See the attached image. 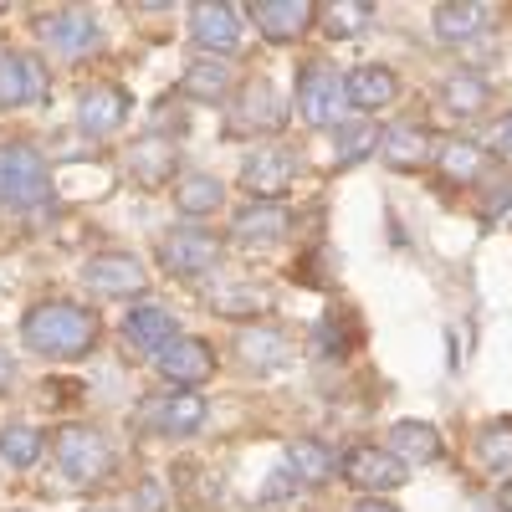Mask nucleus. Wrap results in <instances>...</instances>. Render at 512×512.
Listing matches in <instances>:
<instances>
[{"instance_id":"obj_35","label":"nucleus","mask_w":512,"mask_h":512,"mask_svg":"<svg viewBox=\"0 0 512 512\" xmlns=\"http://www.w3.org/2000/svg\"><path fill=\"white\" fill-rule=\"evenodd\" d=\"M492 149H497V154H502V159L512 164V113L492 123Z\"/></svg>"},{"instance_id":"obj_17","label":"nucleus","mask_w":512,"mask_h":512,"mask_svg":"<svg viewBox=\"0 0 512 512\" xmlns=\"http://www.w3.org/2000/svg\"><path fill=\"white\" fill-rule=\"evenodd\" d=\"M287 226H292V216H287L277 200H251V205L236 210L231 236H236L241 246H272V241L287 236Z\"/></svg>"},{"instance_id":"obj_20","label":"nucleus","mask_w":512,"mask_h":512,"mask_svg":"<svg viewBox=\"0 0 512 512\" xmlns=\"http://www.w3.org/2000/svg\"><path fill=\"white\" fill-rule=\"evenodd\" d=\"M344 93H349V103H354V108L379 113V108H390V103H395L400 82H395V72H390V67L364 62V67H354V72L344 77Z\"/></svg>"},{"instance_id":"obj_12","label":"nucleus","mask_w":512,"mask_h":512,"mask_svg":"<svg viewBox=\"0 0 512 512\" xmlns=\"http://www.w3.org/2000/svg\"><path fill=\"white\" fill-rule=\"evenodd\" d=\"M251 21H256V31H262L267 41H297V36L313 31L318 6L313 0H256Z\"/></svg>"},{"instance_id":"obj_36","label":"nucleus","mask_w":512,"mask_h":512,"mask_svg":"<svg viewBox=\"0 0 512 512\" xmlns=\"http://www.w3.org/2000/svg\"><path fill=\"white\" fill-rule=\"evenodd\" d=\"M502 210H512V180L487 190V216H502Z\"/></svg>"},{"instance_id":"obj_26","label":"nucleus","mask_w":512,"mask_h":512,"mask_svg":"<svg viewBox=\"0 0 512 512\" xmlns=\"http://www.w3.org/2000/svg\"><path fill=\"white\" fill-rule=\"evenodd\" d=\"M226 88H231V67L221 57H205V62L185 67V77H180V93L195 103H221Z\"/></svg>"},{"instance_id":"obj_34","label":"nucleus","mask_w":512,"mask_h":512,"mask_svg":"<svg viewBox=\"0 0 512 512\" xmlns=\"http://www.w3.org/2000/svg\"><path fill=\"white\" fill-rule=\"evenodd\" d=\"M210 308H216L221 318H256L267 308V292L262 287H226V292L210 297Z\"/></svg>"},{"instance_id":"obj_8","label":"nucleus","mask_w":512,"mask_h":512,"mask_svg":"<svg viewBox=\"0 0 512 512\" xmlns=\"http://www.w3.org/2000/svg\"><path fill=\"white\" fill-rule=\"evenodd\" d=\"M190 36H195L200 52L231 57L241 47V16H236V6H221V0H200V6H190Z\"/></svg>"},{"instance_id":"obj_22","label":"nucleus","mask_w":512,"mask_h":512,"mask_svg":"<svg viewBox=\"0 0 512 512\" xmlns=\"http://www.w3.org/2000/svg\"><path fill=\"white\" fill-rule=\"evenodd\" d=\"M205 395L200 390H169L164 400H154V425L164 436H190L205 425Z\"/></svg>"},{"instance_id":"obj_9","label":"nucleus","mask_w":512,"mask_h":512,"mask_svg":"<svg viewBox=\"0 0 512 512\" xmlns=\"http://www.w3.org/2000/svg\"><path fill=\"white\" fill-rule=\"evenodd\" d=\"M154 369L175 384V390H195V384H205L210 374H216V354H210L205 338H175V344H164Z\"/></svg>"},{"instance_id":"obj_3","label":"nucleus","mask_w":512,"mask_h":512,"mask_svg":"<svg viewBox=\"0 0 512 512\" xmlns=\"http://www.w3.org/2000/svg\"><path fill=\"white\" fill-rule=\"evenodd\" d=\"M52 195V169L26 144H0V205L31 210Z\"/></svg>"},{"instance_id":"obj_5","label":"nucleus","mask_w":512,"mask_h":512,"mask_svg":"<svg viewBox=\"0 0 512 512\" xmlns=\"http://www.w3.org/2000/svg\"><path fill=\"white\" fill-rule=\"evenodd\" d=\"M216 262H221V241L200 226H180L159 241V267L175 277H205Z\"/></svg>"},{"instance_id":"obj_37","label":"nucleus","mask_w":512,"mask_h":512,"mask_svg":"<svg viewBox=\"0 0 512 512\" xmlns=\"http://www.w3.org/2000/svg\"><path fill=\"white\" fill-rule=\"evenodd\" d=\"M159 502H164V487L159 482H144L139 497H134V512H159Z\"/></svg>"},{"instance_id":"obj_40","label":"nucleus","mask_w":512,"mask_h":512,"mask_svg":"<svg viewBox=\"0 0 512 512\" xmlns=\"http://www.w3.org/2000/svg\"><path fill=\"white\" fill-rule=\"evenodd\" d=\"M502 512H512V482L502 487Z\"/></svg>"},{"instance_id":"obj_33","label":"nucleus","mask_w":512,"mask_h":512,"mask_svg":"<svg viewBox=\"0 0 512 512\" xmlns=\"http://www.w3.org/2000/svg\"><path fill=\"white\" fill-rule=\"evenodd\" d=\"M477 451H482V466L497 482H512V425H487Z\"/></svg>"},{"instance_id":"obj_13","label":"nucleus","mask_w":512,"mask_h":512,"mask_svg":"<svg viewBox=\"0 0 512 512\" xmlns=\"http://www.w3.org/2000/svg\"><path fill=\"white\" fill-rule=\"evenodd\" d=\"M47 98V67L26 52H0V108H21Z\"/></svg>"},{"instance_id":"obj_10","label":"nucleus","mask_w":512,"mask_h":512,"mask_svg":"<svg viewBox=\"0 0 512 512\" xmlns=\"http://www.w3.org/2000/svg\"><path fill=\"white\" fill-rule=\"evenodd\" d=\"M82 282H88L98 297H139V292L149 287L139 256H128V251H103V256H93V262L82 267Z\"/></svg>"},{"instance_id":"obj_4","label":"nucleus","mask_w":512,"mask_h":512,"mask_svg":"<svg viewBox=\"0 0 512 512\" xmlns=\"http://www.w3.org/2000/svg\"><path fill=\"white\" fill-rule=\"evenodd\" d=\"M338 472H344L349 487L369 492V497H384V492H400L410 466L390 451V446H349L344 461H338Z\"/></svg>"},{"instance_id":"obj_38","label":"nucleus","mask_w":512,"mask_h":512,"mask_svg":"<svg viewBox=\"0 0 512 512\" xmlns=\"http://www.w3.org/2000/svg\"><path fill=\"white\" fill-rule=\"evenodd\" d=\"M354 512H395V507H390V502H379V497H364Z\"/></svg>"},{"instance_id":"obj_15","label":"nucleus","mask_w":512,"mask_h":512,"mask_svg":"<svg viewBox=\"0 0 512 512\" xmlns=\"http://www.w3.org/2000/svg\"><path fill=\"white\" fill-rule=\"evenodd\" d=\"M41 36L52 41V52L82 57V52L98 47V21H93V11H82V6H62L52 16H41Z\"/></svg>"},{"instance_id":"obj_1","label":"nucleus","mask_w":512,"mask_h":512,"mask_svg":"<svg viewBox=\"0 0 512 512\" xmlns=\"http://www.w3.org/2000/svg\"><path fill=\"white\" fill-rule=\"evenodd\" d=\"M21 338L47 359H82L98 344V318L77 303H36L21 323Z\"/></svg>"},{"instance_id":"obj_41","label":"nucleus","mask_w":512,"mask_h":512,"mask_svg":"<svg viewBox=\"0 0 512 512\" xmlns=\"http://www.w3.org/2000/svg\"><path fill=\"white\" fill-rule=\"evenodd\" d=\"M88 512H118V507H88Z\"/></svg>"},{"instance_id":"obj_6","label":"nucleus","mask_w":512,"mask_h":512,"mask_svg":"<svg viewBox=\"0 0 512 512\" xmlns=\"http://www.w3.org/2000/svg\"><path fill=\"white\" fill-rule=\"evenodd\" d=\"M287 123V103L267 77H251L231 103V134H277Z\"/></svg>"},{"instance_id":"obj_23","label":"nucleus","mask_w":512,"mask_h":512,"mask_svg":"<svg viewBox=\"0 0 512 512\" xmlns=\"http://www.w3.org/2000/svg\"><path fill=\"white\" fill-rule=\"evenodd\" d=\"M287 472L297 477V482H308V487H318V482H328L333 472H338V456L323 446V441H308V436H297V441H287Z\"/></svg>"},{"instance_id":"obj_18","label":"nucleus","mask_w":512,"mask_h":512,"mask_svg":"<svg viewBox=\"0 0 512 512\" xmlns=\"http://www.w3.org/2000/svg\"><path fill=\"white\" fill-rule=\"evenodd\" d=\"M379 154L395 169H420V164L436 159V139H431V128H420V123H390L379 134Z\"/></svg>"},{"instance_id":"obj_25","label":"nucleus","mask_w":512,"mask_h":512,"mask_svg":"<svg viewBox=\"0 0 512 512\" xmlns=\"http://www.w3.org/2000/svg\"><path fill=\"white\" fill-rule=\"evenodd\" d=\"M236 354H241L251 369H282V364L292 359V344H287L277 328H241Z\"/></svg>"},{"instance_id":"obj_31","label":"nucleus","mask_w":512,"mask_h":512,"mask_svg":"<svg viewBox=\"0 0 512 512\" xmlns=\"http://www.w3.org/2000/svg\"><path fill=\"white\" fill-rule=\"evenodd\" d=\"M379 149V128L374 123H338L333 128V159L338 164H359Z\"/></svg>"},{"instance_id":"obj_7","label":"nucleus","mask_w":512,"mask_h":512,"mask_svg":"<svg viewBox=\"0 0 512 512\" xmlns=\"http://www.w3.org/2000/svg\"><path fill=\"white\" fill-rule=\"evenodd\" d=\"M344 103H349V93H344V77L333 67H308L303 82H297V113H303L308 128H338Z\"/></svg>"},{"instance_id":"obj_14","label":"nucleus","mask_w":512,"mask_h":512,"mask_svg":"<svg viewBox=\"0 0 512 512\" xmlns=\"http://www.w3.org/2000/svg\"><path fill=\"white\" fill-rule=\"evenodd\" d=\"M128 113H134V98H128V88H113V82H103V88L82 93V103H77V128H82V134H93V139H103V134H118Z\"/></svg>"},{"instance_id":"obj_11","label":"nucleus","mask_w":512,"mask_h":512,"mask_svg":"<svg viewBox=\"0 0 512 512\" xmlns=\"http://www.w3.org/2000/svg\"><path fill=\"white\" fill-rule=\"evenodd\" d=\"M292 180H297V159L287 149H256L241 164V185L251 190V200H277L292 190Z\"/></svg>"},{"instance_id":"obj_29","label":"nucleus","mask_w":512,"mask_h":512,"mask_svg":"<svg viewBox=\"0 0 512 512\" xmlns=\"http://www.w3.org/2000/svg\"><path fill=\"white\" fill-rule=\"evenodd\" d=\"M436 164H441L446 180L466 185V180L482 175V149H477L472 139H446V144H436Z\"/></svg>"},{"instance_id":"obj_19","label":"nucleus","mask_w":512,"mask_h":512,"mask_svg":"<svg viewBox=\"0 0 512 512\" xmlns=\"http://www.w3.org/2000/svg\"><path fill=\"white\" fill-rule=\"evenodd\" d=\"M123 338L134 349H149V354H159L164 344H175V313L169 308H159V303H139V308H128L123 313Z\"/></svg>"},{"instance_id":"obj_30","label":"nucleus","mask_w":512,"mask_h":512,"mask_svg":"<svg viewBox=\"0 0 512 512\" xmlns=\"http://www.w3.org/2000/svg\"><path fill=\"white\" fill-rule=\"evenodd\" d=\"M0 461H6L11 472H31L41 461V431H31V425H6V431H0Z\"/></svg>"},{"instance_id":"obj_16","label":"nucleus","mask_w":512,"mask_h":512,"mask_svg":"<svg viewBox=\"0 0 512 512\" xmlns=\"http://www.w3.org/2000/svg\"><path fill=\"white\" fill-rule=\"evenodd\" d=\"M497 6H482V0H446L436 6V36L446 47H461V41H477L482 31H492Z\"/></svg>"},{"instance_id":"obj_32","label":"nucleus","mask_w":512,"mask_h":512,"mask_svg":"<svg viewBox=\"0 0 512 512\" xmlns=\"http://www.w3.org/2000/svg\"><path fill=\"white\" fill-rule=\"evenodd\" d=\"M318 16H323L328 36H359V31H369L374 6H364V0H333V6H318Z\"/></svg>"},{"instance_id":"obj_2","label":"nucleus","mask_w":512,"mask_h":512,"mask_svg":"<svg viewBox=\"0 0 512 512\" xmlns=\"http://www.w3.org/2000/svg\"><path fill=\"white\" fill-rule=\"evenodd\" d=\"M52 441H57L52 446L57 466L72 487H98L113 472V446L103 441V431H93V425H62Z\"/></svg>"},{"instance_id":"obj_27","label":"nucleus","mask_w":512,"mask_h":512,"mask_svg":"<svg viewBox=\"0 0 512 512\" xmlns=\"http://www.w3.org/2000/svg\"><path fill=\"white\" fill-rule=\"evenodd\" d=\"M221 200H226V185H221L216 175H185V180L175 185V210H180V216H190V221L210 216Z\"/></svg>"},{"instance_id":"obj_24","label":"nucleus","mask_w":512,"mask_h":512,"mask_svg":"<svg viewBox=\"0 0 512 512\" xmlns=\"http://www.w3.org/2000/svg\"><path fill=\"white\" fill-rule=\"evenodd\" d=\"M390 451L410 466V461H420V466H431L436 456H441V431L436 425H425V420H400L395 431H390Z\"/></svg>"},{"instance_id":"obj_28","label":"nucleus","mask_w":512,"mask_h":512,"mask_svg":"<svg viewBox=\"0 0 512 512\" xmlns=\"http://www.w3.org/2000/svg\"><path fill=\"white\" fill-rule=\"evenodd\" d=\"M487 98H492V88L477 77V72H451L446 82H441V103L451 108V113H461V118H472V113H482L487 108Z\"/></svg>"},{"instance_id":"obj_21","label":"nucleus","mask_w":512,"mask_h":512,"mask_svg":"<svg viewBox=\"0 0 512 512\" xmlns=\"http://www.w3.org/2000/svg\"><path fill=\"white\" fill-rule=\"evenodd\" d=\"M128 169H134V180H139L144 190H159L164 180H175L180 149L169 144V139H159V134H149V139L134 144V154H128Z\"/></svg>"},{"instance_id":"obj_39","label":"nucleus","mask_w":512,"mask_h":512,"mask_svg":"<svg viewBox=\"0 0 512 512\" xmlns=\"http://www.w3.org/2000/svg\"><path fill=\"white\" fill-rule=\"evenodd\" d=\"M6 384H11V359L0 354V390H6Z\"/></svg>"}]
</instances>
